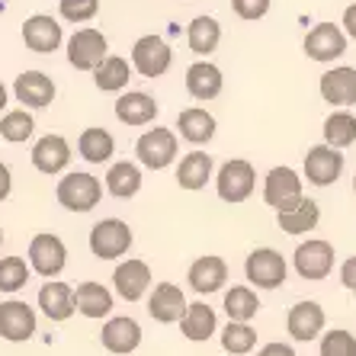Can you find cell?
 I'll use <instances>...</instances> for the list:
<instances>
[{"label": "cell", "mask_w": 356, "mask_h": 356, "mask_svg": "<svg viewBox=\"0 0 356 356\" xmlns=\"http://www.w3.org/2000/svg\"><path fill=\"white\" fill-rule=\"evenodd\" d=\"M254 190H257V170H254L250 161L232 158V161H225V164L218 167L216 193H218L222 202H228V206H241V202H248V199L254 196Z\"/></svg>", "instance_id": "1"}, {"label": "cell", "mask_w": 356, "mask_h": 356, "mask_svg": "<svg viewBox=\"0 0 356 356\" xmlns=\"http://www.w3.org/2000/svg\"><path fill=\"white\" fill-rule=\"evenodd\" d=\"M55 196L67 212H93L99 206V199H103V180H97L87 170H71L58 180Z\"/></svg>", "instance_id": "2"}, {"label": "cell", "mask_w": 356, "mask_h": 356, "mask_svg": "<svg viewBox=\"0 0 356 356\" xmlns=\"http://www.w3.org/2000/svg\"><path fill=\"white\" fill-rule=\"evenodd\" d=\"M177 154H180V138L170 129H158L154 125L148 132H141L138 141H135V158L148 170H167L177 161Z\"/></svg>", "instance_id": "3"}, {"label": "cell", "mask_w": 356, "mask_h": 356, "mask_svg": "<svg viewBox=\"0 0 356 356\" xmlns=\"http://www.w3.org/2000/svg\"><path fill=\"white\" fill-rule=\"evenodd\" d=\"M26 264L29 270L45 280H58L67 266V248L58 234L51 232H39L33 241H29V250H26Z\"/></svg>", "instance_id": "4"}, {"label": "cell", "mask_w": 356, "mask_h": 356, "mask_svg": "<svg viewBox=\"0 0 356 356\" xmlns=\"http://www.w3.org/2000/svg\"><path fill=\"white\" fill-rule=\"evenodd\" d=\"M244 276L254 289H280L289 276V264L276 248H254L244 260Z\"/></svg>", "instance_id": "5"}, {"label": "cell", "mask_w": 356, "mask_h": 356, "mask_svg": "<svg viewBox=\"0 0 356 356\" xmlns=\"http://www.w3.org/2000/svg\"><path fill=\"white\" fill-rule=\"evenodd\" d=\"M132 228H129V222H122V218H103V222H97L90 228V238H87V244H90V254L99 260H119L129 254V248H132Z\"/></svg>", "instance_id": "6"}, {"label": "cell", "mask_w": 356, "mask_h": 356, "mask_svg": "<svg viewBox=\"0 0 356 356\" xmlns=\"http://www.w3.org/2000/svg\"><path fill=\"white\" fill-rule=\"evenodd\" d=\"M292 266L305 282H321L334 273V244L324 238L302 241L292 254Z\"/></svg>", "instance_id": "7"}, {"label": "cell", "mask_w": 356, "mask_h": 356, "mask_svg": "<svg viewBox=\"0 0 356 356\" xmlns=\"http://www.w3.org/2000/svg\"><path fill=\"white\" fill-rule=\"evenodd\" d=\"M305 196V180L292 170V167H273L270 174L264 177V202L276 212L282 209H292L298 199Z\"/></svg>", "instance_id": "8"}, {"label": "cell", "mask_w": 356, "mask_h": 356, "mask_svg": "<svg viewBox=\"0 0 356 356\" xmlns=\"http://www.w3.org/2000/svg\"><path fill=\"white\" fill-rule=\"evenodd\" d=\"M106 55H109V39L93 26H83L67 39V61L77 71H97Z\"/></svg>", "instance_id": "9"}, {"label": "cell", "mask_w": 356, "mask_h": 356, "mask_svg": "<svg viewBox=\"0 0 356 356\" xmlns=\"http://www.w3.org/2000/svg\"><path fill=\"white\" fill-rule=\"evenodd\" d=\"M154 286V276H151V266L138 257H125L116 264L113 270V292L125 302H141V298L151 292Z\"/></svg>", "instance_id": "10"}, {"label": "cell", "mask_w": 356, "mask_h": 356, "mask_svg": "<svg viewBox=\"0 0 356 356\" xmlns=\"http://www.w3.org/2000/svg\"><path fill=\"white\" fill-rule=\"evenodd\" d=\"M170 65H174V51L161 35H141L132 45V67L141 77H148V81L164 77Z\"/></svg>", "instance_id": "11"}, {"label": "cell", "mask_w": 356, "mask_h": 356, "mask_svg": "<svg viewBox=\"0 0 356 356\" xmlns=\"http://www.w3.org/2000/svg\"><path fill=\"white\" fill-rule=\"evenodd\" d=\"M35 327H39V315L35 308L23 298H7L0 302V337L10 343H26L33 340Z\"/></svg>", "instance_id": "12"}, {"label": "cell", "mask_w": 356, "mask_h": 356, "mask_svg": "<svg viewBox=\"0 0 356 356\" xmlns=\"http://www.w3.org/2000/svg\"><path fill=\"white\" fill-rule=\"evenodd\" d=\"M302 49L312 61H321V65H331V61L343 58L347 55V33L334 23H318L312 33L305 35Z\"/></svg>", "instance_id": "13"}, {"label": "cell", "mask_w": 356, "mask_h": 356, "mask_svg": "<svg viewBox=\"0 0 356 356\" xmlns=\"http://www.w3.org/2000/svg\"><path fill=\"white\" fill-rule=\"evenodd\" d=\"M327 327V315L324 308L318 305L315 298H305V302H296L286 315V331L296 343H308V340H318Z\"/></svg>", "instance_id": "14"}, {"label": "cell", "mask_w": 356, "mask_h": 356, "mask_svg": "<svg viewBox=\"0 0 356 356\" xmlns=\"http://www.w3.org/2000/svg\"><path fill=\"white\" fill-rule=\"evenodd\" d=\"M99 343L103 350L116 356H129L141 347V324L129 315H109L99 331Z\"/></svg>", "instance_id": "15"}, {"label": "cell", "mask_w": 356, "mask_h": 356, "mask_svg": "<svg viewBox=\"0 0 356 356\" xmlns=\"http://www.w3.org/2000/svg\"><path fill=\"white\" fill-rule=\"evenodd\" d=\"M343 174V154L331 145H315L308 148L305 154V167H302V177H305L312 186H331L340 180Z\"/></svg>", "instance_id": "16"}, {"label": "cell", "mask_w": 356, "mask_h": 356, "mask_svg": "<svg viewBox=\"0 0 356 356\" xmlns=\"http://www.w3.org/2000/svg\"><path fill=\"white\" fill-rule=\"evenodd\" d=\"M55 81H51L45 71H23V74L13 81V97L17 103H23V109H45L55 103Z\"/></svg>", "instance_id": "17"}, {"label": "cell", "mask_w": 356, "mask_h": 356, "mask_svg": "<svg viewBox=\"0 0 356 356\" xmlns=\"http://www.w3.org/2000/svg\"><path fill=\"white\" fill-rule=\"evenodd\" d=\"M186 282L190 289L199 296H212V292H222L225 282H228V264L216 254H206V257H196L186 270Z\"/></svg>", "instance_id": "18"}, {"label": "cell", "mask_w": 356, "mask_h": 356, "mask_svg": "<svg viewBox=\"0 0 356 356\" xmlns=\"http://www.w3.org/2000/svg\"><path fill=\"white\" fill-rule=\"evenodd\" d=\"M23 42L26 49L35 51V55H51V51L61 49L65 33H61L58 19H51L49 13H35L23 23Z\"/></svg>", "instance_id": "19"}, {"label": "cell", "mask_w": 356, "mask_h": 356, "mask_svg": "<svg viewBox=\"0 0 356 356\" xmlns=\"http://www.w3.org/2000/svg\"><path fill=\"white\" fill-rule=\"evenodd\" d=\"M186 296L177 282H158L154 289L148 292V315L158 324H177L186 312Z\"/></svg>", "instance_id": "20"}, {"label": "cell", "mask_w": 356, "mask_h": 356, "mask_svg": "<svg viewBox=\"0 0 356 356\" xmlns=\"http://www.w3.org/2000/svg\"><path fill=\"white\" fill-rule=\"evenodd\" d=\"M71 164V145L65 135H42L33 145V167L45 177L65 174V167Z\"/></svg>", "instance_id": "21"}, {"label": "cell", "mask_w": 356, "mask_h": 356, "mask_svg": "<svg viewBox=\"0 0 356 356\" xmlns=\"http://www.w3.org/2000/svg\"><path fill=\"white\" fill-rule=\"evenodd\" d=\"M318 90L321 99L331 103V106H353L356 103V67L340 65L324 71L321 81H318Z\"/></svg>", "instance_id": "22"}, {"label": "cell", "mask_w": 356, "mask_h": 356, "mask_svg": "<svg viewBox=\"0 0 356 356\" xmlns=\"http://www.w3.org/2000/svg\"><path fill=\"white\" fill-rule=\"evenodd\" d=\"M113 308H116V296L103 286V282H81L74 289V312H81L83 318H90V321H103V318L113 315Z\"/></svg>", "instance_id": "23"}, {"label": "cell", "mask_w": 356, "mask_h": 356, "mask_svg": "<svg viewBox=\"0 0 356 356\" xmlns=\"http://www.w3.org/2000/svg\"><path fill=\"white\" fill-rule=\"evenodd\" d=\"M158 113V99L145 90H122L116 99V119L122 125H151Z\"/></svg>", "instance_id": "24"}, {"label": "cell", "mask_w": 356, "mask_h": 356, "mask_svg": "<svg viewBox=\"0 0 356 356\" xmlns=\"http://www.w3.org/2000/svg\"><path fill=\"white\" fill-rule=\"evenodd\" d=\"M177 324H180V334L190 343H206V340H212L218 334V315L216 308L206 305V302H190Z\"/></svg>", "instance_id": "25"}, {"label": "cell", "mask_w": 356, "mask_h": 356, "mask_svg": "<svg viewBox=\"0 0 356 356\" xmlns=\"http://www.w3.org/2000/svg\"><path fill=\"white\" fill-rule=\"evenodd\" d=\"M225 87V77H222V67L212 65L209 58L196 61V65L186 67V93L199 103H209V99H216Z\"/></svg>", "instance_id": "26"}, {"label": "cell", "mask_w": 356, "mask_h": 356, "mask_svg": "<svg viewBox=\"0 0 356 356\" xmlns=\"http://www.w3.org/2000/svg\"><path fill=\"white\" fill-rule=\"evenodd\" d=\"M318 222H321V206H318L315 199H308V196H302L292 209L276 212V225H280V232L292 234V238L315 232Z\"/></svg>", "instance_id": "27"}, {"label": "cell", "mask_w": 356, "mask_h": 356, "mask_svg": "<svg viewBox=\"0 0 356 356\" xmlns=\"http://www.w3.org/2000/svg\"><path fill=\"white\" fill-rule=\"evenodd\" d=\"M212 174H216V161L206 151H190L177 164V183H180V190H190V193L206 190V183L212 180Z\"/></svg>", "instance_id": "28"}, {"label": "cell", "mask_w": 356, "mask_h": 356, "mask_svg": "<svg viewBox=\"0 0 356 356\" xmlns=\"http://www.w3.org/2000/svg\"><path fill=\"white\" fill-rule=\"evenodd\" d=\"M216 129H218L216 116L202 106H190L177 116V132H180V138L196 145V148L199 145H209V141L216 138Z\"/></svg>", "instance_id": "29"}, {"label": "cell", "mask_w": 356, "mask_h": 356, "mask_svg": "<svg viewBox=\"0 0 356 356\" xmlns=\"http://www.w3.org/2000/svg\"><path fill=\"white\" fill-rule=\"evenodd\" d=\"M39 312L49 321H67V318L74 315V289L67 282L49 280L39 289Z\"/></svg>", "instance_id": "30"}, {"label": "cell", "mask_w": 356, "mask_h": 356, "mask_svg": "<svg viewBox=\"0 0 356 356\" xmlns=\"http://www.w3.org/2000/svg\"><path fill=\"white\" fill-rule=\"evenodd\" d=\"M103 186H106L109 196L116 199H132L138 196L141 190V164H132V161H113L103 177Z\"/></svg>", "instance_id": "31"}, {"label": "cell", "mask_w": 356, "mask_h": 356, "mask_svg": "<svg viewBox=\"0 0 356 356\" xmlns=\"http://www.w3.org/2000/svg\"><path fill=\"white\" fill-rule=\"evenodd\" d=\"M77 154H81L87 164H109L113 154H116V138L106 132V129H83L81 138H77Z\"/></svg>", "instance_id": "32"}, {"label": "cell", "mask_w": 356, "mask_h": 356, "mask_svg": "<svg viewBox=\"0 0 356 356\" xmlns=\"http://www.w3.org/2000/svg\"><path fill=\"white\" fill-rule=\"evenodd\" d=\"M132 81V65L119 55H106V58L99 61V67L93 71V83H97V90L103 93H122Z\"/></svg>", "instance_id": "33"}, {"label": "cell", "mask_w": 356, "mask_h": 356, "mask_svg": "<svg viewBox=\"0 0 356 356\" xmlns=\"http://www.w3.org/2000/svg\"><path fill=\"white\" fill-rule=\"evenodd\" d=\"M218 42H222V26L216 17H196L186 26V45L199 58H209L218 49Z\"/></svg>", "instance_id": "34"}, {"label": "cell", "mask_w": 356, "mask_h": 356, "mask_svg": "<svg viewBox=\"0 0 356 356\" xmlns=\"http://www.w3.org/2000/svg\"><path fill=\"white\" fill-rule=\"evenodd\" d=\"M222 308L228 315V321H254L260 312V298L254 292V286H232L225 292Z\"/></svg>", "instance_id": "35"}, {"label": "cell", "mask_w": 356, "mask_h": 356, "mask_svg": "<svg viewBox=\"0 0 356 356\" xmlns=\"http://www.w3.org/2000/svg\"><path fill=\"white\" fill-rule=\"evenodd\" d=\"M218 343H222L225 353L248 356L257 347V331L250 327V321H228L222 331H218Z\"/></svg>", "instance_id": "36"}, {"label": "cell", "mask_w": 356, "mask_h": 356, "mask_svg": "<svg viewBox=\"0 0 356 356\" xmlns=\"http://www.w3.org/2000/svg\"><path fill=\"white\" fill-rule=\"evenodd\" d=\"M356 141V116L350 109H334L331 116L324 119V145L343 151Z\"/></svg>", "instance_id": "37"}, {"label": "cell", "mask_w": 356, "mask_h": 356, "mask_svg": "<svg viewBox=\"0 0 356 356\" xmlns=\"http://www.w3.org/2000/svg\"><path fill=\"white\" fill-rule=\"evenodd\" d=\"M35 132V119L29 109H10L0 116V138L10 141V145H23L29 141Z\"/></svg>", "instance_id": "38"}, {"label": "cell", "mask_w": 356, "mask_h": 356, "mask_svg": "<svg viewBox=\"0 0 356 356\" xmlns=\"http://www.w3.org/2000/svg\"><path fill=\"white\" fill-rule=\"evenodd\" d=\"M29 276H33V270L23 257H0V292L13 296L29 282Z\"/></svg>", "instance_id": "39"}, {"label": "cell", "mask_w": 356, "mask_h": 356, "mask_svg": "<svg viewBox=\"0 0 356 356\" xmlns=\"http://www.w3.org/2000/svg\"><path fill=\"white\" fill-rule=\"evenodd\" d=\"M318 353L321 356H356V334H350L347 327L324 331L321 340H318Z\"/></svg>", "instance_id": "40"}, {"label": "cell", "mask_w": 356, "mask_h": 356, "mask_svg": "<svg viewBox=\"0 0 356 356\" xmlns=\"http://www.w3.org/2000/svg\"><path fill=\"white\" fill-rule=\"evenodd\" d=\"M58 13L67 23H90L99 13V0H58Z\"/></svg>", "instance_id": "41"}, {"label": "cell", "mask_w": 356, "mask_h": 356, "mask_svg": "<svg viewBox=\"0 0 356 356\" xmlns=\"http://www.w3.org/2000/svg\"><path fill=\"white\" fill-rule=\"evenodd\" d=\"M270 3L273 0H232V10L238 13L241 19H264L266 13H270Z\"/></svg>", "instance_id": "42"}, {"label": "cell", "mask_w": 356, "mask_h": 356, "mask_svg": "<svg viewBox=\"0 0 356 356\" xmlns=\"http://www.w3.org/2000/svg\"><path fill=\"white\" fill-rule=\"evenodd\" d=\"M340 282H343V289H350V292L356 289V257H347L340 264Z\"/></svg>", "instance_id": "43"}, {"label": "cell", "mask_w": 356, "mask_h": 356, "mask_svg": "<svg viewBox=\"0 0 356 356\" xmlns=\"http://www.w3.org/2000/svg\"><path fill=\"white\" fill-rule=\"evenodd\" d=\"M257 356H298L289 343H282V340H273V343H264L257 350Z\"/></svg>", "instance_id": "44"}, {"label": "cell", "mask_w": 356, "mask_h": 356, "mask_svg": "<svg viewBox=\"0 0 356 356\" xmlns=\"http://www.w3.org/2000/svg\"><path fill=\"white\" fill-rule=\"evenodd\" d=\"M340 29L347 33V39H356V3H350L343 10V19H340Z\"/></svg>", "instance_id": "45"}, {"label": "cell", "mask_w": 356, "mask_h": 356, "mask_svg": "<svg viewBox=\"0 0 356 356\" xmlns=\"http://www.w3.org/2000/svg\"><path fill=\"white\" fill-rule=\"evenodd\" d=\"M10 190H13V174H10V167L0 161V202L10 196Z\"/></svg>", "instance_id": "46"}, {"label": "cell", "mask_w": 356, "mask_h": 356, "mask_svg": "<svg viewBox=\"0 0 356 356\" xmlns=\"http://www.w3.org/2000/svg\"><path fill=\"white\" fill-rule=\"evenodd\" d=\"M7 97H10V93H7V87H3V83H0V113H3V109H7Z\"/></svg>", "instance_id": "47"}, {"label": "cell", "mask_w": 356, "mask_h": 356, "mask_svg": "<svg viewBox=\"0 0 356 356\" xmlns=\"http://www.w3.org/2000/svg\"><path fill=\"white\" fill-rule=\"evenodd\" d=\"M0 244H3V228H0Z\"/></svg>", "instance_id": "48"}, {"label": "cell", "mask_w": 356, "mask_h": 356, "mask_svg": "<svg viewBox=\"0 0 356 356\" xmlns=\"http://www.w3.org/2000/svg\"><path fill=\"white\" fill-rule=\"evenodd\" d=\"M353 193H356V174H353Z\"/></svg>", "instance_id": "49"}, {"label": "cell", "mask_w": 356, "mask_h": 356, "mask_svg": "<svg viewBox=\"0 0 356 356\" xmlns=\"http://www.w3.org/2000/svg\"><path fill=\"white\" fill-rule=\"evenodd\" d=\"M353 296H356V289H353Z\"/></svg>", "instance_id": "50"}]
</instances>
